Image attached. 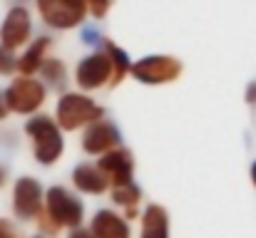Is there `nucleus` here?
<instances>
[{
    "label": "nucleus",
    "instance_id": "obj_7",
    "mask_svg": "<svg viewBox=\"0 0 256 238\" xmlns=\"http://www.w3.org/2000/svg\"><path fill=\"white\" fill-rule=\"evenodd\" d=\"M48 97V84L28 75H18L8 84L5 99L12 114H35Z\"/></svg>",
    "mask_w": 256,
    "mask_h": 238
},
{
    "label": "nucleus",
    "instance_id": "obj_11",
    "mask_svg": "<svg viewBox=\"0 0 256 238\" xmlns=\"http://www.w3.org/2000/svg\"><path fill=\"white\" fill-rule=\"evenodd\" d=\"M120 139H122V137H120L117 127L110 124V122H104V119H100V122L90 124L85 132H82V142H80V147H82L85 154L102 157V154L117 149V147H120Z\"/></svg>",
    "mask_w": 256,
    "mask_h": 238
},
{
    "label": "nucleus",
    "instance_id": "obj_15",
    "mask_svg": "<svg viewBox=\"0 0 256 238\" xmlns=\"http://www.w3.org/2000/svg\"><path fill=\"white\" fill-rule=\"evenodd\" d=\"M140 238H170V214L160 204H150L142 214Z\"/></svg>",
    "mask_w": 256,
    "mask_h": 238
},
{
    "label": "nucleus",
    "instance_id": "obj_22",
    "mask_svg": "<svg viewBox=\"0 0 256 238\" xmlns=\"http://www.w3.org/2000/svg\"><path fill=\"white\" fill-rule=\"evenodd\" d=\"M0 238H22V234L15 229V224H12V221L0 219Z\"/></svg>",
    "mask_w": 256,
    "mask_h": 238
},
{
    "label": "nucleus",
    "instance_id": "obj_20",
    "mask_svg": "<svg viewBox=\"0 0 256 238\" xmlns=\"http://www.w3.org/2000/svg\"><path fill=\"white\" fill-rule=\"evenodd\" d=\"M87 7H90V17L104 20L107 12L112 10V0H87Z\"/></svg>",
    "mask_w": 256,
    "mask_h": 238
},
{
    "label": "nucleus",
    "instance_id": "obj_5",
    "mask_svg": "<svg viewBox=\"0 0 256 238\" xmlns=\"http://www.w3.org/2000/svg\"><path fill=\"white\" fill-rule=\"evenodd\" d=\"M184 65L174 55H144L132 65V77L140 84L160 87V84H172L182 77Z\"/></svg>",
    "mask_w": 256,
    "mask_h": 238
},
{
    "label": "nucleus",
    "instance_id": "obj_23",
    "mask_svg": "<svg viewBox=\"0 0 256 238\" xmlns=\"http://www.w3.org/2000/svg\"><path fill=\"white\" fill-rule=\"evenodd\" d=\"M68 238H97L92 234V229H85V226H78V229H70Z\"/></svg>",
    "mask_w": 256,
    "mask_h": 238
},
{
    "label": "nucleus",
    "instance_id": "obj_21",
    "mask_svg": "<svg viewBox=\"0 0 256 238\" xmlns=\"http://www.w3.org/2000/svg\"><path fill=\"white\" fill-rule=\"evenodd\" d=\"M80 37H82V42H85V45H97V42H102V40H104L94 25H85V27L80 30Z\"/></svg>",
    "mask_w": 256,
    "mask_h": 238
},
{
    "label": "nucleus",
    "instance_id": "obj_12",
    "mask_svg": "<svg viewBox=\"0 0 256 238\" xmlns=\"http://www.w3.org/2000/svg\"><path fill=\"white\" fill-rule=\"evenodd\" d=\"M50 47H52V37H48V35H40V37H35L25 50H22V55H20V62H18V75H28V77H35L40 70H42V65H45V60L50 57Z\"/></svg>",
    "mask_w": 256,
    "mask_h": 238
},
{
    "label": "nucleus",
    "instance_id": "obj_6",
    "mask_svg": "<svg viewBox=\"0 0 256 238\" xmlns=\"http://www.w3.org/2000/svg\"><path fill=\"white\" fill-rule=\"evenodd\" d=\"M75 82L82 92H97L114 84V65L112 57L104 47H100L97 52H90L87 57H82L75 67Z\"/></svg>",
    "mask_w": 256,
    "mask_h": 238
},
{
    "label": "nucleus",
    "instance_id": "obj_3",
    "mask_svg": "<svg viewBox=\"0 0 256 238\" xmlns=\"http://www.w3.org/2000/svg\"><path fill=\"white\" fill-rule=\"evenodd\" d=\"M25 134L30 137L32 144V157L42 166H52L65 152V139H62V129L58 124V119L48 117V114H35L28 124H25Z\"/></svg>",
    "mask_w": 256,
    "mask_h": 238
},
{
    "label": "nucleus",
    "instance_id": "obj_27",
    "mask_svg": "<svg viewBox=\"0 0 256 238\" xmlns=\"http://www.w3.org/2000/svg\"><path fill=\"white\" fill-rule=\"evenodd\" d=\"M252 184H254V189H256V161L252 164Z\"/></svg>",
    "mask_w": 256,
    "mask_h": 238
},
{
    "label": "nucleus",
    "instance_id": "obj_24",
    "mask_svg": "<svg viewBox=\"0 0 256 238\" xmlns=\"http://www.w3.org/2000/svg\"><path fill=\"white\" fill-rule=\"evenodd\" d=\"M10 107H8V99H5V92H0V122H5L10 117Z\"/></svg>",
    "mask_w": 256,
    "mask_h": 238
},
{
    "label": "nucleus",
    "instance_id": "obj_10",
    "mask_svg": "<svg viewBox=\"0 0 256 238\" xmlns=\"http://www.w3.org/2000/svg\"><path fill=\"white\" fill-rule=\"evenodd\" d=\"M97 166L104 171V176L110 179V186H124V184H132V176H134V157L130 149L124 147H117L107 154H102Z\"/></svg>",
    "mask_w": 256,
    "mask_h": 238
},
{
    "label": "nucleus",
    "instance_id": "obj_13",
    "mask_svg": "<svg viewBox=\"0 0 256 238\" xmlns=\"http://www.w3.org/2000/svg\"><path fill=\"white\" fill-rule=\"evenodd\" d=\"M72 186L80 194H90V196H100L107 189H112L110 179L104 176V171L97 164H78L72 171Z\"/></svg>",
    "mask_w": 256,
    "mask_h": 238
},
{
    "label": "nucleus",
    "instance_id": "obj_26",
    "mask_svg": "<svg viewBox=\"0 0 256 238\" xmlns=\"http://www.w3.org/2000/svg\"><path fill=\"white\" fill-rule=\"evenodd\" d=\"M5 184H8V169H5V166L0 164V189H2Z\"/></svg>",
    "mask_w": 256,
    "mask_h": 238
},
{
    "label": "nucleus",
    "instance_id": "obj_19",
    "mask_svg": "<svg viewBox=\"0 0 256 238\" xmlns=\"http://www.w3.org/2000/svg\"><path fill=\"white\" fill-rule=\"evenodd\" d=\"M18 62H20V55H15V50L0 45V77H10L18 72Z\"/></svg>",
    "mask_w": 256,
    "mask_h": 238
},
{
    "label": "nucleus",
    "instance_id": "obj_4",
    "mask_svg": "<svg viewBox=\"0 0 256 238\" xmlns=\"http://www.w3.org/2000/svg\"><path fill=\"white\" fill-rule=\"evenodd\" d=\"M35 10L50 30H75L90 15L87 0H35Z\"/></svg>",
    "mask_w": 256,
    "mask_h": 238
},
{
    "label": "nucleus",
    "instance_id": "obj_17",
    "mask_svg": "<svg viewBox=\"0 0 256 238\" xmlns=\"http://www.w3.org/2000/svg\"><path fill=\"white\" fill-rule=\"evenodd\" d=\"M100 45H102V47L110 52V57H112V65H114V84H112V87H117L127 75H132V65H134V62L130 60L127 50H122L120 45H114L110 37H104Z\"/></svg>",
    "mask_w": 256,
    "mask_h": 238
},
{
    "label": "nucleus",
    "instance_id": "obj_25",
    "mask_svg": "<svg viewBox=\"0 0 256 238\" xmlns=\"http://www.w3.org/2000/svg\"><path fill=\"white\" fill-rule=\"evenodd\" d=\"M246 102H249V104H256V82L249 84V89H246Z\"/></svg>",
    "mask_w": 256,
    "mask_h": 238
},
{
    "label": "nucleus",
    "instance_id": "obj_16",
    "mask_svg": "<svg viewBox=\"0 0 256 238\" xmlns=\"http://www.w3.org/2000/svg\"><path fill=\"white\" fill-rule=\"evenodd\" d=\"M112 201L117 206L124 209V219L132 221L137 219V209H140V201H142V191L140 186L132 181V184H124V186H114L112 189Z\"/></svg>",
    "mask_w": 256,
    "mask_h": 238
},
{
    "label": "nucleus",
    "instance_id": "obj_14",
    "mask_svg": "<svg viewBox=\"0 0 256 238\" xmlns=\"http://www.w3.org/2000/svg\"><path fill=\"white\" fill-rule=\"evenodd\" d=\"M92 234L97 238H132V231H130V224L124 216L110 211V209H100L90 224Z\"/></svg>",
    "mask_w": 256,
    "mask_h": 238
},
{
    "label": "nucleus",
    "instance_id": "obj_2",
    "mask_svg": "<svg viewBox=\"0 0 256 238\" xmlns=\"http://www.w3.org/2000/svg\"><path fill=\"white\" fill-rule=\"evenodd\" d=\"M55 119L62 132H78L104 119V107H100L85 92H62L55 104Z\"/></svg>",
    "mask_w": 256,
    "mask_h": 238
},
{
    "label": "nucleus",
    "instance_id": "obj_9",
    "mask_svg": "<svg viewBox=\"0 0 256 238\" xmlns=\"http://www.w3.org/2000/svg\"><path fill=\"white\" fill-rule=\"evenodd\" d=\"M32 42V15L25 5H12L0 22V45L10 50L28 47Z\"/></svg>",
    "mask_w": 256,
    "mask_h": 238
},
{
    "label": "nucleus",
    "instance_id": "obj_8",
    "mask_svg": "<svg viewBox=\"0 0 256 238\" xmlns=\"http://www.w3.org/2000/svg\"><path fill=\"white\" fill-rule=\"evenodd\" d=\"M45 209V194L38 179L20 176L12 186V214L20 221H38Z\"/></svg>",
    "mask_w": 256,
    "mask_h": 238
},
{
    "label": "nucleus",
    "instance_id": "obj_28",
    "mask_svg": "<svg viewBox=\"0 0 256 238\" xmlns=\"http://www.w3.org/2000/svg\"><path fill=\"white\" fill-rule=\"evenodd\" d=\"M35 238H52V236H42V234H40V236H35Z\"/></svg>",
    "mask_w": 256,
    "mask_h": 238
},
{
    "label": "nucleus",
    "instance_id": "obj_1",
    "mask_svg": "<svg viewBox=\"0 0 256 238\" xmlns=\"http://www.w3.org/2000/svg\"><path fill=\"white\" fill-rule=\"evenodd\" d=\"M85 206L82 201L68 191L65 186H50L45 191V209L38 216V231L42 236H58L62 229H78L82 226Z\"/></svg>",
    "mask_w": 256,
    "mask_h": 238
},
{
    "label": "nucleus",
    "instance_id": "obj_18",
    "mask_svg": "<svg viewBox=\"0 0 256 238\" xmlns=\"http://www.w3.org/2000/svg\"><path fill=\"white\" fill-rule=\"evenodd\" d=\"M40 77H42V82L50 89L62 92L68 87V67H65V62L60 57H48L45 65H42V70H40Z\"/></svg>",
    "mask_w": 256,
    "mask_h": 238
}]
</instances>
